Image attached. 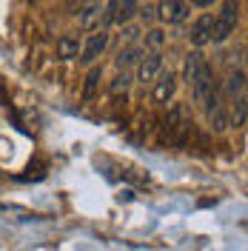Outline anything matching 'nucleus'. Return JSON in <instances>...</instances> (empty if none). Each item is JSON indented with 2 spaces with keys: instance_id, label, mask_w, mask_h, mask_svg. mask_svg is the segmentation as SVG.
Listing matches in <instances>:
<instances>
[{
  "instance_id": "9d476101",
  "label": "nucleus",
  "mask_w": 248,
  "mask_h": 251,
  "mask_svg": "<svg viewBox=\"0 0 248 251\" xmlns=\"http://www.w3.org/2000/svg\"><path fill=\"white\" fill-rule=\"evenodd\" d=\"M140 57H143V49L137 46V43H131V46H125L117 51V57H114V66L120 69V72H125V69H131V66H137Z\"/></svg>"
},
{
  "instance_id": "aec40b11",
  "label": "nucleus",
  "mask_w": 248,
  "mask_h": 251,
  "mask_svg": "<svg viewBox=\"0 0 248 251\" xmlns=\"http://www.w3.org/2000/svg\"><path fill=\"white\" fill-rule=\"evenodd\" d=\"M137 15L143 17L146 23H151V20H154V17H157V9H154V6H149V3H146L143 9H137Z\"/></svg>"
},
{
  "instance_id": "20e7f679",
  "label": "nucleus",
  "mask_w": 248,
  "mask_h": 251,
  "mask_svg": "<svg viewBox=\"0 0 248 251\" xmlns=\"http://www.w3.org/2000/svg\"><path fill=\"white\" fill-rule=\"evenodd\" d=\"M157 17L163 23H169V26H177V23H183L188 17V3L186 0H163L157 6Z\"/></svg>"
},
{
  "instance_id": "7ed1b4c3",
  "label": "nucleus",
  "mask_w": 248,
  "mask_h": 251,
  "mask_svg": "<svg viewBox=\"0 0 248 251\" xmlns=\"http://www.w3.org/2000/svg\"><path fill=\"white\" fill-rule=\"evenodd\" d=\"M106 46H109V31L106 29L92 31V34L86 37V43L80 46V63H83V66H94V63L100 60V54L106 51Z\"/></svg>"
},
{
  "instance_id": "9b49d317",
  "label": "nucleus",
  "mask_w": 248,
  "mask_h": 251,
  "mask_svg": "<svg viewBox=\"0 0 248 251\" xmlns=\"http://www.w3.org/2000/svg\"><path fill=\"white\" fill-rule=\"evenodd\" d=\"M100 80H103V66H92V72L86 75V86H83V100H92L97 94Z\"/></svg>"
},
{
  "instance_id": "4468645a",
  "label": "nucleus",
  "mask_w": 248,
  "mask_h": 251,
  "mask_svg": "<svg viewBox=\"0 0 248 251\" xmlns=\"http://www.w3.org/2000/svg\"><path fill=\"white\" fill-rule=\"evenodd\" d=\"M231 126H237V128H243L246 126V94H240V97H234L231 100Z\"/></svg>"
},
{
  "instance_id": "ddd939ff",
  "label": "nucleus",
  "mask_w": 248,
  "mask_h": 251,
  "mask_svg": "<svg viewBox=\"0 0 248 251\" xmlns=\"http://www.w3.org/2000/svg\"><path fill=\"white\" fill-rule=\"evenodd\" d=\"M137 9H140V0H117V23H128L137 15Z\"/></svg>"
},
{
  "instance_id": "39448f33",
  "label": "nucleus",
  "mask_w": 248,
  "mask_h": 251,
  "mask_svg": "<svg viewBox=\"0 0 248 251\" xmlns=\"http://www.w3.org/2000/svg\"><path fill=\"white\" fill-rule=\"evenodd\" d=\"M160 72H163V54H160V51H149V54L140 57V63H137V80L140 83H154Z\"/></svg>"
},
{
  "instance_id": "6e6552de",
  "label": "nucleus",
  "mask_w": 248,
  "mask_h": 251,
  "mask_svg": "<svg viewBox=\"0 0 248 251\" xmlns=\"http://www.w3.org/2000/svg\"><path fill=\"white\" fill-rule=\"evenodd\" d=\"M80 37L77 34H63L60 40L54 43V54H57V60H77L80 57Z\"/></svg>"
},
{
  "instance_id": "f03ea898",
  "label": "nucleus",
  "mask_w": 248,
  "mask_h": 251,
  "mask_svg": "<svg viewBox=\"0 0 248 251\" xmlns=\"http://www.w3.org/2000/svg\"><path fill=\"white\" fill-rule=\"evenodd\" d=\"M240 23V0H225V6L220 9V15L214 17V26H211V43H223L228 40Z\"/></svg>"
},
{
  "instance_id": "f257e3e1",
  "label": "nucleus",
  "mask_w": 248,
  "mask_h": 251,
  "mask_svg": "<svg viewBox=\"0 0 248 251\" xmlns=\"http://www.w3.org/2000/svg\"><path fill=\"white\" fill-rule=\"evenodd\" d=\"M186 77H188V83H191V92H194V100H197V103H205V100L211 97V92L217 89V86H214V72H211L208 60L202 57L200 51H191V54H188Z\"/></svg>"
},
{
  "instance_id": "1a4fd4ad",
  "label": "nucleus",
  "mask_w": 248,
  "mask_h": 251,
  "mask_svg": "<svg viewBox=\"0 0 248 251\" xmlns=\"http://www.w3.org/2000/svg\"><path fill=\"white\" fill-rule=\"evenodd\" d=\"M100 17H103V6L97 0H89L80 12V29L83 31H97L100 29Z\"/></svg>"
},
{
  "instance_id": "dca6fc26",
  "label": "nucleus",
  "mask_w": 248,
  "mask_h": 251,
  "mask_svg": "<svg viewBox=\"0 0 248 251\" xmlns=\"http://www.w3.org/2000/svg\"><path fill=\"white\" fill-rule=\"evenodd\" d=\"M111 26H117V0H106V9L100 17V29H111Z\"/></svg>"
},
{
  "instance_id": "423d86ee",
  "label": "nucleus",
  "mask_w": 248,
  "mask_h": 251,
  "mask_svg": "<svg viewBox=\"0 0 248 251\" xmlns=\"http://www.w3.org/2000/svg\"><path fill=\"white\" fill-rule=\"evenodd\" d=\"M211 26H214V15H202L191 23V31H188V43L191 46H205L211 43Z\"/></svg>"
},
{
  "instance_id": "a211bd4d",
  "label": "nucleus",
  "mask_w": 248,
  "mask_h": 251,
  "mask_svg": "<svg viewBox=\"0 0 248 251\" xmlns=\"http://www.w3.org/2000/svg\"><path fill=\"white\" fill-rule=\"evenodd\" d=\"M163 43H166V31H163V29H149V31H146V46H149V49L160 51Z\"/></svg>"
},
{
  "instance_id": "f8f14e48",
  "label": "nucleus",
  "mask_w": 248,
  "mask_h": 251,
  "mask_svg": "<svg viewBox=\"0 0 248 251\" xmlns=\"http://www.w3.org/2000/svg\"><path fill=\"white\" fill-rule=\"evenodd\" d=\"M225 92H228V97H240V94H246V72L240 69V72H231V77H228V83H225Z\"/></svg>"
},
{
  "instance_id": "2eb2a0df",
  "label": "nucleus",
  "mask_w": 248,
  "mask_h": 251,
  "mask_svg": "<svg viewBox=\"0 0 248 251\" xmlns=\"http://www.w3.org/2000/svg\"><path fill=\"white\" fill-rule=\"evenodd\" d=\"M166 134H177L180 128H183V109L180 106H174V109L169 111V117H166Z\"/></svg>"
},
{
  "instance_id": "4be33fe9",
  "label": "nucleus",
  "mask_w": 248,
  "mask_h": 251,
  "mask_svg": "<svg viewBox=\"0 0 248 251\" xmlns=\"http://www.w3.org/2000/svg\"><path fill=\"white\" fill-rule=\"evenodd\" d=\"M97 3H100V0H97Z\"/></svg>"
},
{
  "instance_id": "f3484780",
  "label": "nucleus",
  "mask_w": 248,
  "mask_h": 251,
  "mask_svg": "<svg viewBox=\"0 0 248 251\" xmlns=\"http://www.w3.org/2000/svg\"><path fill=\"white\" fill-rule=\"evenodd\" d=\"M128 86H131V75H128V72H120V75L109 83V92L111 94H120V92L125 94L128 92Z\"/></svg>"
},
{
  "instance_id": "0eeeda50",
  "label": "nucleus",
  "mask_w": 248,
  "mask_h": 251,
  "mask_svg": "<svg viewBox=\"0 0 248 251\" xmlns=\"http://www.w3.org/2000/svg\"><path fill=\"white\" fill-rule=\"evenodd\" d=\"M177 92V77H174V72H160L154 80V100L157 103H169L171 97Z\"/></svg>"
},
{
  "instance_id": "412c9836",
  "label": "nucleus",
  "mask_w": 248,
  "mask_h": 251,
  "mask_svg": "<svg viewBox=\"0 0 248 251\" xmlns=\"http://www.w3.org/2000/svg\"><path fill=\"white\" fill-rule=\"evenodd\" d=\"M197 9H208V6H214V0H191Z\"/></svg>"
},
{
  "instance_id": "6ab92c4d",
  "label": "nucleus",
  "mask_w": 248,
  "mask_h": 251,
  "mask_svg": "<svg viewBox=\"0 0 248 251\" xmlns=\"http://www.w3.org/2000/svg\"><path fill=\"white\" fill-rule=\"evenodd\" d=\"M137 37H140L137 26H125V29H123V40L128 43V46H131V43H137Z\"/></svg>"
}]
</instances>
